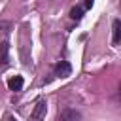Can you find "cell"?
Returning a JSON list of instances; mask_svg holds the SVG:
<instances>
[{
	"instance_id": "3",
	"label": "cell",
	"mask_w": 121,
	"mask_h": 121,
	"mask_svg": "<svg viewBox=\"0 0 121 121\" xmlns=\"http://www.w3.org/2000/svg\"><path fill=\"white\" fill-rule=\"evenodd\" d=\"M72 74V66L68 60H60L57 66H55V76L57 78H68Z\"/></svg>"
},
{
	"instance_id": "4",
	"label": "cell",
	"mask_w": 121,
	"mask_h": 121,
	"mask_svg": "<svg viewBox=\"0 0 121 121\" xmlns=\"http://www.w3.org/2000/svg\"><path fill=\"white\" fill-rule=\"evenodd\" d=\"M112 40H113V43L115 45H119L121 43V19H113V23H112Z\"/></svg>"
},
{
	"instance_id": "9",
	"label": "cell",
	"mask_w": 121,
	"mask_h": 121,
	"mask_svg": "<svg viewBox=\"0 0 121 121\" xmlns=\"http://www.w3.org/2000/svg\"><path fill=\"white\" fill-rule=\"evenodd\" d=\"M91 6H93V0H83V8L85 9H89Z\"/></svg>"
},
{
	"instance_id": "6",
	"label": "cell",
	"mask_w": 121,
	"mask_h": 121,
	"mask_svg": "<svg viewBox=\"0 0 121 121\" xmlns=\"http://www.w3.org/2000/svg\"><path fill=\"white\" fill-rule=\"evenodd\" d=\"M9 62V43L2 42L0 43V66H6Z\"/></svg>"
},
{
	"instance_id": "8",
	"label": "cell",
	"mask_w": 121,
	"mask_h": 121,
	"mask_svg": "<svg viewBox=\"0 0 121 121\" xmlns=\"http://www.w3.org/2000/svg\"><path fill=\"white\" fill-rule=\"evenodd\" d=\"M9 28H11V23H8V21H2V23H0V34H2V36H6V34L9 32Z\"/></svg>"
},
{
	"instance_id": "5",
	"label": "cell",
	"mask_w": 121,
	"mask_h": 121,
	"mask_svg": "<svg viewBox=\"0 0 121 121\" xmlns=\"http://www.w3.org/2000/svg\"><path fill=\"white\" fill-rule=\"evenodd\" d=\"M23 76H13V78H9L8 79V87H9V91H13V93H17V91H21L23 89Z\"/></svg>"
},
{
	"instance_id": "7",
	"label": "cell",
	"mask_w": 121,
	"mask_h": 121,
	"mask_svg": "<svg viewBox=\"0 0 121 121\" xmlns=\"http://www.w3.org/2000/svg\"><path fill=\"white\" fill-rule=\"evenodd\" d=\"M83 9H85V8H81V6L72 8V9H70V17H72L74 21H79V19L83 17Z\"/></svg>"
},
{
	"instance_id": "11",
	"label": "cell",
	"mask_w": 121,
	"mask_h": 121,
	"mask_svg": "<svg viewBox=\"0 0 121 121\" xmlns=\"http://www.w3.org/2000/svg\"><path fill=\"white\" fill-rule=\"evenodd\" d=\"M119 95H121V85H119Z\"/></svg>"
},
{
	"instance_id": "2",
	"label": "cell",
	"mask_w": 121,
	"mask_h": 121,
	"mask_svg": "<svg viewBox=\"0 0 121 121\" xmlns=\"http://www.w3.org/2000/svg\"><path fill=\"white\" fill-rule=\"evenodd\" d=\"M59 121H81V113L74 108H64L59 115Z\"/></svg>"
},
{
	"instance_id": "10",
	"label": "cell",
	"mask_w": 121,
	"mask_h": 121,
	"mask_svg": "<svg viewBox=\"0 0 121 121\" xmlns=\"http://www.w3.org/2000/svg\"><path fill=\"white\" fill-rule=\"evenodd\" d=\"M9 121H17V119H13V117H9Z\"/></svg>"
},
{
	"instance_id": "1",
	"label": "cell",
	"mask_w": 121,
	"mask_h": 121,
	"mask_svg": "<svg viewBox=\"0 0 121 121\" xmlns=\"http://www.w3.org/2000/svg\"><path fill=\"white\" fill-rule=\"evenodd\" d=\"M45 112H47V104H45V100H40V102L34 106L32 113H30V121H43Z\"/></svg>"
}]
</instances>
